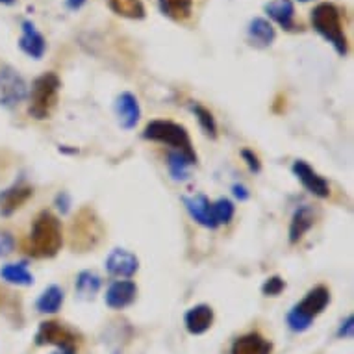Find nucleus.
Masks as SVG:
<instances>
[{
  "label": "nucleus",
  "instance_id": "f257e3e1",
  "mask_svg": "<svg viewBox=\"0 0 354 354\" xmlns=\"http://www.w3.org/2000/svg\"><path fill=\"white\" fill-rule=\"evenodd\" d=\"M64 243L62 225L56 215L41 212L34 219L28 239V252L35 258H53L59 252Z\"/></svg>",
  "mask_w": 354,
  "mask_h": 354
},
{
  "label": "nucleus",
  "instance_id": "f03ea898",
  "mask_svg": "<svg viewBox=\"0 0 354 354\" xmlns=\"http://www.w3.org/2000/svg\"><path fill=\"white\" fill-rule=\"evenodd\" d=\"M143 138L151 141H158V143L171 145L176 152H182L193 165L197 163V154H195V149L192 145L189 134H187V130L182 124H176L173 121L156 119V121H151L147 124L145 130H143Z\"/></svg>",
  "mask_w": 354,
  "mask_h": 354
},
{
  "label": "nucleus",
  "instance_id": "7ed1b4c3",
  "mask_svg": "<svg viewBox=\"0 0 354 354\" xmlns=\"http://www.w3.org/2000/svg\"><path fill=\"white\" fill-rule=\"evenodd\" d=\"M312 24L314 30L321 37H325L332 47L336 48V53L339 56H345L348 50L347 37L343 32L342 26V15L334 4L330 2H323L319 6L314 8L312 12Z\"/></svg>",
  "mask_w": 354,
  "mask_h": 354
},
{
  "label": "nucleus",
  "instance_id": "20e7f679",
  "mask_svg": "<svg viewBox=\"0 0 354 354\" xmlns=\"http://www.w3.org/2000/svg\"><path fill=\"white\" fill-rule=\"evenodd\" d=\"M59 87H62V82L56 73H45L39 78H35L32 84V91H30V115L37 121L48 119L58 102Z\"/></svg>",
  "mask_w": 354,
  "mask_h": 354
},
{
  "label": "nucleus",
  "instance_id": "39448f33",
  "mask_svg": "<svg viewBox=\"0 0 354 354\" xmlns=\"http://www.w3.org/2000/svg\"><path fill=\"white\" fill-rule=\"evenodd\" d=\"M328 302H330V291L325 286H317L312 291H308V295L288 314V325L291 330H306L312 325V319L325 310Z\"/></svg>",
  "mask_w": 354,
  "mask_h": 354
},
{
  "label": "nucleus",
  "instance_id": "423d86ee",
  "mask_svg": "<svg viewBox=\"0 0 354 354\" xmlns=\"http://www.w3.org/2000/svg\"><path fill=\"white\" fill-rule=\"evenodd\" d=\"M102 238V225L89 208H84L71 228V247L76 250L93 249Z\"/></svg>",
  "mask_w": 354,
  "mask_h": 354
},
{
  "label": "nucleus",
  "instance_id": "0eeeda50",
  "mask_svg": "<svg viewBox=\"0 0 354 354\" xmlns=\"http://www.w3.org/2000/svg\"><path fill=\"white\" fill-rule=\"evenodd\" d=\"M28 97V86L17 71L4 67L0 71V106L15 108Z\"/></svg>",
  "mask_w": 354,
  "mask_h": 354
},
{
  "label": "nucleus",
  "instance_id": "6e6552de",
  "mask_svg": "<svg viewBox=\"0 0 354 354\" xmlns=\"http://www.w3.org/2000/svg\"><path fill=\"white\" fill-rule=\"evenodd\" d=\"M35 343L37 345H56L59 348H71L75 347L76 336L75 332L67 328L64 323L45 321V323H41L39 330L35 334Z\"/></svg>",
  "mask_w": 354,
  "mask_h": 354
},
{
  "label": "nucleus",
  "instance_id": "1a4fd4ad",
  "mask_svg": "<svg viewBox=\"0 0 354 354\" xmlns=\"http://www.w3.org/2000/svg\"><path fill=\"white\" fill-rule=\"evenodd\" d=\"M291 171H293V174L301 180L302 186L306 187L312 195L321 198H325L330 195V186H328V182H326L319 173H315L314 169L310 167L304 160H297V162L293 163Z\"/></svg>",
  "mask_w": 354,
  "mask_h": 354
},
{
  "label": "nucleus",
  "instance_id": "9d476101",
  "mask_svg": "<svg viewBox=\"0 0 354 354\" xmlns=\"http://www.w3.org/2000/svg\"><path fill=\"white\" fill-rule=\"evenodd\" d=\"M106 269L113 277L130 279L132 274L138 273L140 260H138V256L128 252L127 249H113L110 252V256L106 258Z\"/></svg>",
  "mask_w": 354,
  "mask_h": 354
},
{
  "label": "nucleus",
  "instance_id": "9b49d317",
  "mask_svg": "<svg viewBox=\"0 0 354 354\" xmlns=\"http://www.w3.org/2000/svg\"><path fill=\"white\" fill-rule=\"evenodd\" d=\"M136 295H138V288L132 280H117L108 288L106 304L113 310H122L136 301Z\"/></svg>",
  "mask_w": 354,
  "mask_h": 354
},
{
  "label": "nucleus",
  "instance_id": "f8f14e48",
  "mask_svg": "<svg viewBox=\"0 0 354 354\" xmlns=\"http://www.w3.org/2000/svg\"><path fill=\"white\" fill-rule=\"evenodd\" d=\"M186 209L189 212L193 219L197 221L198 225H203L206 228H217V223L214 219V209H212V203L204 195H195V197H182Z\"/></svg>",
  "mask_w": 354,
  "mask_h": 354
},
{
  "label": "nucleus",
  "instance_id": "ddd939ff",
  "mask_svg": "<svg viewBox=\"0 0 354 354\" xmlns=\"http://www.w3.org/2000/svg\"><path fill=\"white\" fill-rule=\"evenodd\" d=\"M19 47L23 50L24 54H28L34 59H41L43 58V54L47 50V41L45 37L35 30L34 23H30V21H24L23 23V35H21V39H19Z\"/></svg>",
  "mask_w": 354,
  "mask_h": 354
},
{
  "label": "nucleus",
  "instance_id": "4468645a",
  "mask_svg": "<svg viewBox=\"0 0 354 354\" xmlns=\"http://www.w3.org/2000/svg\"><path fill=\"white\" fill-rule=\"evenodd\" d=\"M117 115H119V122H121L122 128H134L138 122H140L141 117V108L140 102L132 93H121L117 97L115 102Z\"/></svg>",
  "mask_w": 354,
  "mask_h": 354
},
{
  "label": "nucleus",
  "instance_id": "2eb2a0df",
  "mask_svg": "<svg viewBox=\"0 0 354 354\" xmlns=\"http://www.w3.org/2000/svg\"><path fill=\"white\" fill-rule=\"evenodd\" d=\"M32 195H34V189L28 186H23V184L8 187V189H4V192L0 193V214L6 215V217L8 215H12L13 212H17Z\"/></svg>",
  "mask_w": 354,
  "mask_h": 354
},
{
  "label": "nucleus",
  "instance_id": "dca6fc26",
  "mask_svg": "<svg viewBox=\"0 0 354 354\" xmlns=\"http://www.w3.org/2000/svg\"><path fill=\"white\" fill-rule=\"evenodd\" d=\"M184 321H186V328L192 334H204L214 323V310L208 304H198L187 312Z\"/></svg>",
  "mask_w": 354,
  "mask_h": 354
},
{
  "label": "nucleus",
  "instance_id": "f3484780",
  "mask_svg": "<svg viewBox=\"0 0 354 354\" xmlns=\"http://www.w3.org/2000/svg\"><path fill=\"white\" fill-rule=\"evenodd\" d=\"M271 351L273 345L256 332L238 337L232 345V354H271Z\"/></svg>",
  "mask_w": 354,
  "mask_h": 354
},
{
  "label": "nucleus",
  "instance_id": "a211bd4d",
  "mask_svg": "<svg viewBox=\"0 0 354 354\" xmlns=\"http://www.w3.org/2000/svg\"><path fill=\"white\" fill-rule=\"evenodd\" d=\"M266 12L273 21L282 26L284 30H293L295 28V23H293V17H295V8H293V2L291 0H273L266 6Z\"/></svg>",
  "mask_w": 354,
  "mask_h": 354
},
{
  "label": "nucleus",
  "instance_id": "6ab92c4d",
  "mask_svg": "<svg viewBox=\"0 0 354 354\" xmlns=\"http://www.w3.org/2000/svg\"><path fill=\"white\" fill-rule=\"evenodd\" d=\"M314 209L310 206H302L293 214L290 225V243H297L301 241L302 236L314 227Z\"/></svg>",
  "mask_w": 354,
  "mask_h": 354
},
{
  "label": "nucleus",
  "instance_id": "aec40b11",
  "mask_svg": "<svg viewBox=\"0 0 354 354\" xmlns=\"http://www.w3.org/2000/svg\"><path fill=\"white\" fill-rule=\"evenodd\" d=\"M158 6L165 17L182 23L192 15L193 0H158Z\"/></svg>",
  "mask_w": 354,
  "mask_h": 354
},
{
  "label": "nucleus",
  "instance_id": "412c9836",
  "mask_svg": "<svg viewBox=\"0 0 354 354\" xmlns=\"http://www.w3.org/2000/svg\"><path fill=\"white\" fill-rule=\"evenodd\" d=\"M274 28L273 24L266 21V19H254L249 24V37L252 45L256 47H269L274 41Z\"/></svg>",
  "mask_w": 354,
  "mask_h": 354
},
{
  "label": "nucleus",
  "instance_id": "4be33fe9",
  "mask_svg": "<svg viewBox=\"0 0 354 354\" xmlns=\"http://www.w3.org/2000/svg\"><path fill=\"white\" fill-rule=\"evenodd\" d=\"M108 6H110L111 12L121 15V17L134 19V21L145 19V6L141 0H110Z\"/></svg>",
  "mask_w": 354,
  "mask_h": 354
},
{
  "label": "nucleus",
  "instance_id": "5701e85b",
  "mask_svg": "<svg viewBox=\"0 0 354 354\" xmlns=\"http://www.w3.org/2000/svg\"><path fill=\"white\" fill-rule=\"evenodd\" d=\"M64 304V290L59 286H50L37 299V310L41 314H56Z\"/></svg>",
  "mask_w": 354,
  "mask_h": 354
},
{
  "label": "nucleus",
  "instance_id": "b1692460",
  "mask_svg": "<svg viewBox=\"0 0 354 354\" xmlns=\"http://www.w3.org/2000/svg\"><path fill=\"white\" fill-rule=\"evenodd\" d=\"M0 277L10 284L17 286H30L34 282V277L26 268V263H8L0 269Z\"/></svg>",
  "mask_w": 354,
  "mask_h": 354
},
{
  "label": "nucleus",
  "instance_id": "393cba45",
  "mask_svg": "<svg viewBox=\"0 0 354 354\" xmlns=\"http://www.w3.org/2000/svg\"><path fill=\"white\" fill-rule=\"evenodd\" d=\"M100 290V279L91 271H82L76 279V293L82 299H93Z\"/></svg>",
  "mask_w": 354,
  "mask_h": 354
},
{
  "label": "nucleus",
  "instance_id": "a878e982",
  "mask_svg": "<svg viewBox=\"0 0 354 354\" xmlns=\"http://www.w3.org/2000/svg\"><path fill=\"white\" fill-rule=\"evenodd\" d=\"M169 171H171V176H173L174 180H186L187 176H189V167H192L193 163L187 160L182 152L173 151L169 154Z\"/></svg>",
  "mask_w": 354,
  "mask_h": 354
},
{
  "label": "nucleus",
  "instance_id": "bb28decb",
  "mask_svg": "<svg viewBox=\"0 0 354 354\" xmlns=\"http://www.w3.org/2000/svg\"><path fill=\"white\" fill-rule=\"evenodd\" d=\"M192 111L198 119V124H201V128L204 130V134L209 136V138L214 140L215 136H217V124H215V119L214 115H212V111L206 110V108L201 104H192Z\"/></svg>",
  "mask_w": 354,
  "mask_h": 354
},
{
  "label": "nucleus",
  "instance_id": "cd10ccee",
  "mask_svg": "<svg viewBox=\"0 0 354 354\" xmlns=\"http://www.w3.org/2000/svg\"><path fill=\"white\" fill-rule=\"evenodd\" d=\"M212 209H214V219L217 223V227L219 225H228L234 217V204L228 201V198H219V201H215L212 204Z\"/></svg>",
  "mask_w": 354,
  "mask_h": 354
},
{
  "label": "nucleus",
  "instance_id": "c85d7f7f",
  "mask_svg": "<svg viewBox=\"0 0 354 354\" xmlns=\"http://www.w3.org/2000/svg\"><path fill=\"white\" fill-rule=\"evenodd\" d=\"M286 288V282L280 277H271V279L266 280V284L261 286V291H263V295L268 297H277L280 291Z\"/></svg>",
  "mask_w": 354,
  "mask_h": 354
},
{
  "label": "nucleus",
  "instance_id": "c756f323",
  "mask_svg": "<svg viewBox=\"0 0 354 354\" xmlns=\"http://www.w3.org/2000/svg\"><path fill=\"white\" fill-rule=\"evenodd\" d=\"M15 247V239L10 232H0V256H8Z\"/></svg>",
  "mask_w": 354,
  "mask_h": 354
},
{
  "label": "nucleus",
  "instance_id": "7c9ffc66",
  "mask_svg": "<svg viewBox=\"0 0 354 354\" xmlns=\"http://www.w3.org/2000/svg\"><path fill=\"white\" fill-rule=\"evenodd\" d=\"M241 158H243L245 163L249 165V169L252 171V173H260L261 163H260V160H258V156H256L254 152L249 151V149H243V151H241Z\"/></svg>",
  "mask_w": 354,
  "mask_h": 354
},
{
  "label": "nucleus",
  "instance_id": "2f4dec72",
  "mask_svg": "<svg viewBox=\"0 0 354 354\" xmlns=\"http://www.w3.org/2000/svg\"><path fill=\"white\" fill-rule=\"evenodd\" d=\"M353 328H354V319H353V315H351V317H347V321L343 323L342 328L337 330V336H339V337H353Z\"/></svg>",
  "mask_w": 354,
  "mask_h": 354
},
{
  "label": "nucleus",
  "instance_id": "473e14b6",
  "mask_svg": "<svg viewBox=\"0 0 354 354\" xmlns=\"http://www.w3.org/2000/svg\"><path fill=\"white\" fill-rule=\"evenodd\" d=\"M234 195H236V198H238V201H241V203L250 197V193L247 192V187L239 186V184H236V186H234Z\"/></svg>",
  "mask_w": 354,
  "mask_h": 354
},
{
  "label": "nucleus",
  "instance_id": "72a5a7b5",
  "mask_svg": "<svg viewBox=\"0 0 354 354\" xmlns=\"http://www.w3.org/2000/svg\"><path fill=\"white\" fill-rule=\"evenodd\" d=\"M56 204H58V208L67 214V209H69V197H67V193H59L58 198H56Z\"/></svg>",
  "mask_w": 354,
  "mask_h": 354
},
{
  "label": "nucleus",
  "instance_id": "f704fd0d",
  "mask_svg": "<svg viewBox=\"0 0 354 354\" xmlns=\"http://www.w3.org/2000/svg\"><path fill=\"white\" fill-rule=\"evenodd\" d=\"M67 2V8L69 10H80L84 4H86V0H65Z\"/></svg>",
  "mask_w": 354,
  "mask_h": 354
},
{
  "label": "nucleus",
  "instance_id": "c9c22d12",
  "mask_svg": "<svg viewBox=\"0 0 354 354\" xmlns=\"http://www.w3.org/2000/svg\"><path fill=\"white\" fill-rule=\"evenodd\" d=\"M54 354H76L75 347H71V348H59L58 353H54Z\"/></svg>",
  "mask_w": 354,
  "mask_h": 354
},
{
  "label": "nucleus",
  "instance_id": "e433bc0d",
  "mask_svg": "<svg viewBox=\"0 0 354 354\" xmlns=\"http://www.w3.org/2000/svg\"><path fill=\"white\" fill-rule=\"evenodd\" d=\"M0 4H4V6H12V4H15V0H0Z\"/></svg>",
  "mask_w": 354,
  "mask_h": 354
},
{
  "label": "nucleus",
  "instance_id": "4c0bfd02",
  "mask_svg": "<svg viewBox=\"0 0 354 354\" xmlns=\"http://www.w3.org/2000/svg\"><path fill=\"white\" fill-rule=\"evenodd\" d=\"M299 2H310V0H299Z\"/></svg>",
  "mask_w": 354,
  "mask_h": 354
}]
</instances>
